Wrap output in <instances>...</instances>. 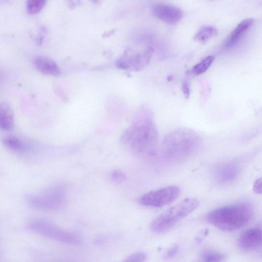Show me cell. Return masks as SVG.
<instances>
[{
    "label": "cell",
    "instance_id": "cell-3",
    "mask_svg": "<svg viewBox=\"0 0 262 262\" xmlns=\"http://www.w3.org/2000/svg\"><path fill=\"white\" fill-rule=\"evenodd\" d=\"M253 215L252 206L249 203L241 202L212 210L207 214V219L218 229L231 231L246 225Z\"/></svg>",
    "mask_w": 262,
    "mask_h": 262
},
{
    "label": "cell",
    "instance_id": "cell-14",
    "mask_svg": "<svg viewBox=\"0 0 262 262\" xmlns=\"http://www.w3.org/2000/svg\"><path fill=\"white\" fill-rule=\"evenodd\" d=\"M14 126V116L13 110L10 105L2 103L0 105V128L2 130L9 131Z\"/></svg>",
    "mask_w": 262,
    "mask_h": 262
},
{
    "label": "cell",
    "instance_id": "cell-9",
    "mask_svg": "<svg viewBox=\"0 0 262 262\" xmlns=\"http://www.w3.org/2000/svg\"><path fill=\"white\" fill-rule=\"evenodd\" d=\"M237 244L241 249L246 251L257 248L262 244V230L251 228L244 231L238 237Z\"/></svg>",
    "mask_w": 262,
    "mask_h": 262
},
{
    "label": "cell",
    "instance_id": "cell-2",
    "mask_svg": "<svg viewBox=\"0 0 262 262\" xmlns=\"http://www.w3.org/2000/svg\"><path fill=\"white\" fill-rule=\"evenodd\" d=\"M201 145V138L196 132L188 128H179L165 136L161 149L166 159L179 161L193 155Z\"/></svg>",
    "mask_w": 262,
    "mask_h": 262
},
{
    "label": "cell",
    "instance_id": "cell-23",
    "mask_svg": "<svg viewBox=\"0 0 262 262\" xmlns=\"http://www.w3.org/2000/svg\"><path fill=\"white\" fill-rule=\"evenodd\" d=\"M253 190L258 194H262V177L256 179L253 184Z\"/></svg>",
    "mask_w": 262,
    "mask_h": 262
},
{
    "label": "cell",
    "instance_id": "cell-22",
    "mask_svg": "<svg viewBox=\"0 0 262 262\" xmlns=\"http://www.w3.org/2000/svg\"><path fill=\"white\" fill-rule=\"evenodd\" d=\"M179 248L177 245H173L168 249L164 254V258L170 259L173 257L178 252Z\"/></svg>",
    "mask_w": 262,
    "mask_h": 262
},
{
    "label": "cell",
    "instance_id": "cell-11",
    "mask_svg": "<svg viewBox=\"0 0 262 262\" xmlns=\"http://www.w3.org/2000/svg\"><path fill=\"white\" fill-rule=\"evenodd\" d=\"M33 62L36 69L43 74L58 76L60 73L57 63L46 56H37L34 58Z\"/></svg>",
    "mask_w": 262,
    "mask_h": 262
},
{
    "label": "cell",
    "instance_id": "cell-16",
    "mask_svg": "<svg viewBox=\"0 0 262 262\" xmlns=\"http://www.w3.org/2000/svg\"><path fill=\"white\" fill-rule=\"evenodd\" d=\"M217 30L212 26H205L202 27L195 34L194 39L201 43H204L215 36Z\"/></svg>",
    "mask_w": 262,
    "mask_h": 262
},
{
    "label": "cell",
    "instance_id": "cell-21",
    "mask_svg": "<svg viewBox=\"0 0 262 262\" xmlns=\"http://www.w3.org/2000/svg\"><path fill=\"white\" fill-rule=\"evenodd\" d=\"M111 178L113 182L120 183L124 181L126 179L125 174L120 170H114L110 174Z\"/></svg>",
    "mask_w": 262,
    "mask_h": 262
},
{
    "label": "cell",
    "instance_id": "cell-17",
    "mask_svg": "<svg viewBox=\"0 0 262 262\" xmlns=\"http://www.w3.org/2000/svg\"><path fill=\"white\" fill-rule=\"evenodd\" d=\"M214 60V57L210 55L195 64L191 69V72L195 75H199L205 72L210 67Z\"/></svg>",
    "mask_w": 262,
    "mask_h": 262
},
{
    "label": "cell",
    "instance_id": "cell-1",
    "mask_svg": "<svg viewBox=\"0 0 262 262\" xmlns=\"http://www.w3.org/2000/svg\"><path fill=\"white\" fill-rule=\"evenodd\" d=\"M158 134L152 116L147 110L140 111L121 136L122 144L130 151L140 156L154 152Z\"/></svg>",
    "mask_w": 262,
    "mask_h": 262
},
{
    "label": "cell",
    "instance_id": "cell-8",
    "mask_svg": "<svg viewBox=\"0 0 262 262\" xmlns=\"http://www.w3.org/2000/svg\"><path fill=\"white\" fill-rule=\"evenodd\" d=\"M154 15L169 24L178 23L183 17V12L179 8L169 4H157L152 8Z\"/></svg>",
    "mask_w": 262,
    "mask_h": 262
},
{
    "label": "cell",
    "instance_id": "cell-7",
    "mask_svg": "<svg viewBox=\"0 0 262 262\" xmlns=\"http://www.w3.org/2000/svg\"><path fill=\"white\" fill-rule=\"evenodd\" d=\"M180 192L181 190L177 186H168L144 194L139 202L144 206L161 207L174 201Z\"/></svg>",
    "mask_w": 262,
    "mask_h": 262
},
{
    "label": "cell",
    "instance_id": "cell-6",
    "mask_svg": "<svg viewBox=\"0 0 262 262\" xmlns=\"http://www.w3.org/2000/svg\"><path fill=\"white\" fill-rule=\"evenodd\" d=\"M28 229L42 236L65 244L79 245L81 243V238L77 234L45 220L31 221L28 225Z\"/></svg>",
    "mask_w": 262,
    "mask_h": 262
},
{
    "label": "cell",
    "instance_id": "cell-13",
    "mask_svg": "<svg viewBox=\"0 0 262 262\" xmlns=\"http://www.w3.org/2000/svg\"><path fill=\"white\" fill-rule=\"evenodd\" d=\"M238 167L233 163H225L216 167L214 174L216 179L222 182L232 180L237 174Z\"/></svg>",
    "mask_w": 262,
    "mask_h": 262
},
{
    "label": "cell",
    "instance_id": "cell-4",
    "mask_svg": "<svg viewBox=\"0 0 262 262\" xmlns=\"http://www.w3.org/2000/svg\"><path fill=\"white\" fill-rule=\"evenodd\" d=\"M199 204V201L195 198L183 200L157 216L151 224V229L158 233L167 231L194 211Z\"/></svg>",
    "mask_w": 262,
    "mask_h": 262
},
{
    "label": "cell",
    "instance_id": "cell-5",
    "mask_svg": "<svg viewBox=\"0 0 262 262\" xmlns=\"http://www.w3.org/2000/svg\"><path fill=\"white\" fill-rule=\"evenodd\" d=\"M65 186L61 183L53 184L43 190L27 195L28 204L41 210H54L61 207L66 198Z\"/></svg>",
    "mask_w": 262,
    "mask_h": 262
},
{
    "label": "cell",
    "instance_id": "cell-24",
    "mask_svg": "<svg viewBox=\"0 0 262 262\" xmlns=\"http://www.w3.org/2000/svg\"><path fill=\"white\" fill-rule=\"evenodd\" d=\"M182 90L186 98H188L190 95V87L189 83L186 81L182 85Z\"/></svg>",
    "mask_w": 262,
    "mask_h": 262
},
{
    "label": "cell",
    "instance_id": "cell-19",
    "mask_svg": "<svg viewBox=\"0 0 262 262\" xmlns=\"http://www.w3.org/2000/svg\"><path fill=\"white\" fill-rule=\"evenodd\" d=\"M224 259L223 254L214 251H206L202 254L204 262H222Z\"/></svg>",
    "mask_w": 262,
    "mask_h": 262
},
{
    "label": "cell",
    "instance_id": "cell-10",
    "mask_svg": "<svg viewBox=\"0 0 262 262\" xmlns=\"http://www.w3.org/2000/svg\"><path fill=\"white\" fill-rule=\"evenodd\" d=\"M151 50H148L143 53H139L130 56L124 57L117 62V66L122 69L132 68L136 70L140 69L148 62L151 56Z\"/></svg>",
    "mask_w": 262,
    "mask_h": 262
},
{
    "label": "cell",
    "instance_id": "cell-20",
    "mask_svg": "<svg viewBox=\"0 0 262 262\" xmlns=\"http://www.w3.org/2000/svg\"><path fill=\"white\" fill-rule=\"evenodd\" d=\"M146 255L142 252H137L129 255L122 262H144Z\"/></svg>",
    "mask_w": 262,
    "mask_h": 262
},
{
    "label": "cell",
    "instance_id": "cell-12",
    "mask_svg": "<svg viewBox=\"0 0 262 262\" xmlns=\"http://www.w3.org/2000/svg\"><path fill=\"white\" fill-rule=\"evenodd\" d=\"M253 23V20L251 18H246L241 21L225 40L223 45V48L227 49L233 47L245 32L250 28Z\"/></svg>",
    "mask_w": 262,
    "mask_h": 262
},
{
    "label": "cell",
    "instance_id": "cell-18",
    "mask_svg": "<svg viewBox=\"0 0 262 262\" xmlns=\"http://www.w3.org/2000/svg\"><path fill=\"white\" fill-rule=\"evenodd\" d=\"M46 3L44 0H29L26 4L27 11L29 14H36L41 10Z\"/></svg>",
    "mask_w": 262,
    "mask_h": 262
},
{
    "label": "cell",
    "instance_id": "cell-15",
    "mask_svg": "<svg viewBox=\"0 0 262 262\" xmlns=\"http://www.w3.org/2000/svg\"><path fill=\"white\" fill-rule=\"evenodd\" d=\"M3 143L9 149L17 152H25L28 146L23 140L14 136H8L3 139Z\"/></svg>",
    "mask_w": 262,
    "mask_h": 262
}]
</instances>
